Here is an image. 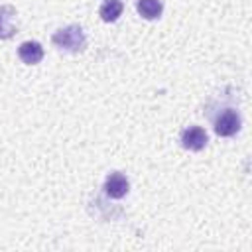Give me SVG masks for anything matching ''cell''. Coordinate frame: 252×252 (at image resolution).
<instances>
[{
    "label": "cell",
    "mask_w": 252,
    "mask_h": 252,
    "mask_svg": "<svg viewBox=\"0 0 252 252\" xmlns=\"http://www.w3.org/2000/svg\"><path fill=\"white\" fill-rule=\"evenodd\" d=\"M53 45L57 49L69 51V53H81L87 47V35L79 24H71L67 28H61L51 37Z\"/></svg>",
    "instance_id": "1"
},
{
    "label": "cell",
    "mask_w": 252,
    "mask_h": 252,
    "mask_svg": "<svg viewBox=\"0 0 252 252\" xmlns=\"http://www.w3.org/2000/svg\"><path fill=\"white\" fill-rule=\"evenodd\" d=\"M240 130V114L234 108H224L215 118V132L220 138H230Z\"/></svg>",
    "instance_id": "2"
},
{
    "label": "cell",
    "mask_w": 252,
    "mask_h": 252,
    "mask_svg": "<svg viewBox=\"0 0 252 252\" xmlns=\"http://www.w3.org/2000/svg\"><path fill=\"white\" fill-rule=\"evenodd\" d=\"M181 146L191 152H201L207 146V132L201 126H189L181 132Z\"/></svg>",
    "instance_id": "3"
},
{
    "label": "cell",
    "mask_w": 252,
    "mask_h": 252,
    "mask_svg": "<svg viewBox=\"0 0 252 252\" xmlns=\"http://www.w3.org/2000/svg\"><path fill=\"white\" fill-rule=\"evenodd\" d=\"M130 189V183L126 179V175H122L120 171L108 173V177L104 179V193L110 199H122Z\"/></svg>",
    "instance_id": "4"
},
{
    "label": "cell",
    "mask_w": 252,
    "mask_h": 252,
    "mask_svg": "<svg viewBox=\"0 0 252 252\" xmlns=\"http://www.w3.org/2000/svg\"><path fill=\"white\" fill-rule=\"evenodd\" d=\"M16 8L10 4L0 6V39H10L18 32L16 24Z\"/></svg>",
    "instance_id": "5"
},
{
    "label": "cell",
    "mask_w": 252,
    "mask_h": 252,
    "mask_svg": "<svg viewBox=\"0 0 252 252\" xmlns=\"http://www.w3.org/2000/svg\"><path fill=\"white\" fill-rule=\"evenodd\" d=\"M18 55L26 65H35L43 59V47L37 41H24L18 47Z\"/></svg>",
    "instance_id": "6"
},
{
    "label": "cell",
    "mask_w": 252,
    "mask_h": 252,
    "mask_svg": "<svg viewBox=\"0 0 252 252\" xmlns=\"http://www.w3.org/2000/svg\"><path fill=\"white\" fill-rule=\"evenodd\" d=\"M136 10L146 20H156L163 12L161 0H136Z\"/></svg>",
    "instance_id": "7"
},
{
    "label": "cell",
    "mask_w": 252,
    "mask_h": 252,
    "mask_svg": "<svg viewBox=\"0 0 252 252\" xmlns=\"http://www.w3.org/2000/svg\"><path fill=\"white\" fill-rule=\"evenodd\" d=\"M122 10H124L122 0H104L100 10H98V14H100V18L104 22H116L120 18Z\"/></svg>",
    "instance_id": "8"
}]
</instances>
